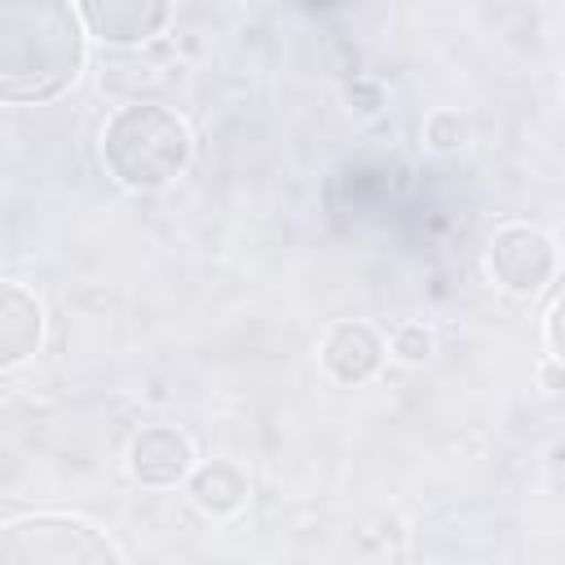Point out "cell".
Returning <instances> with one entry per match:
<instances>
[{
	"label": "cell",
	"mask_w": 565,
	"mask_h": 565,
	"mask_svg": "<svg viewBox=\"0 0 565 565\" xmlns=\"http://www.w3.org/2000/svg\"><path fill=\"white\" fill-rule=\"evenodd\" d=\"M0 565H124V556L88 521L40 512L0 525Z\"/></svg>",
	"instance_id": "3"
},
{
	"label": "cell",
	"mask_w": 565,
	"mask_h": 565,
	"mask_svg": "<svg viewBox=\"0 0 565 565\" xmlns=\"http://www.w3.org/2000/svg\"><path fill=\"white\" fill-rule=\"evenodd\" d=\"M190 468H194V446L172 424H150L128 446V472L141 486H177L190 477Z\"/></svg>",
	"instance_id": "5"
},
{
	"label": "cell",
	"mask_w": 565,
	"mask_h": 565,
	"mask_svg": "<svg viewBox=\"0 0 565 565\" xmlns=\"http://www.w3.org/2000/svg\"><path fill=\"white\" fill-rule=\"evenodd\" d=\"M102 159L110 177L132 190H159L190 163V128L177 110L154 102L119 106L102 132Z\"/></svg>",
	"instance_id": "2"
},
{
	"label": "cell",
	"mask_w": 565,
	"mask_h": 565,
	"mask_svg": "<svg viewBox=\"0 0 565 565\" xmlns=\"http://www.w3.org/2000/svg\"><path fill=\"white\" fill-rule=\"evenodd\" d=\"M459 137H463V119H459V115H450V110H437V115L428 119V141H433L437 150H450V146H459Z\"/></svg>",
	"instance_id": "11"
},
{
	"label": "cell",
	"mask_w": 565,
	"mask_h": 565,
	"mask_svg": "<svg viewBox=\"0 0 565 565\" xmlns=\"http://www.w3.org/2000/svg\"><path fill=\"white\" fill-rule=\"evenodd\" d=\"M547 349L556 353V309H547Z\"/></svg>",
	"instance_id": "12"
},
{
	"label": "cell",
	"mask_w": 565,
	"mask_h": 565,
	"mask_svg": "<svg viewBox=\"0 0 565 565\" xmlns=\"http://www.w3.org/2000/svg\"><path fill=\"white\" fill-rule=\"evenodd\" d=\"M79 22L93 26V35H102L106 44H137L150 40L163 22H168V4L159 0H93L84 9H75Z\"/></svg>",
	"instance_id": "7"
},
{
	"label": "cell",
	"mask_w": 565,
	"mask_h": 565,
	"mask_svg": "<svg viewBox=\"0 0 565 565\" xmlns=\"http://www.w3.org/2000/svg\"><path fill=\"white\" fill-rule=\"evenodd\" d=\"M428 349H433V335H428L419 322H402V327H397V335H393V353H397L402 362H424Z\"/></svg>",
	"instance_id": "10"
},
{
	"label": "cell",
	"mask_w": 565,
	"mask_h": 565,
	"mask_svg": "<svg viewBox=\"0 0 565 565\" xmlns=\"http://www.w3.org/2000/svg\"><path fill=\"white\" fill-rule=\"evenodd\" d=\"M84 66L79 13L57 0H0V102H49Z\"/></svg>",
	"instance_id": "1"
},
{
	"label": "cell",
	"mask_w": 565,
	"mask_h": 565,
	"mask_svg": "<svg viewBox=\"0 0 565 565\" xmlns=\"http://www.w3.org/2000/svg\"><path fill=\"white\" fill-rule=\"evenodd\" d=\"M40 340H44V309H40V300L26 287L0 278V371L31 362Z\"/></svg>",
	"instance_id": "6"
},
{
	"label": "cell",
	"mask_w": 565,
	"mask_h": 565,
	"mask_svg": "<svg viewBox=\"0 0 565 565\" xmlns=\"http://www.w3.org/2000/svg\"><path fill=\"white\" fill-rule=\"evenodd\" d=\"M190 494L203 512H234L247 503V477L230 459H212L190 477Z\"/></svg>",
	"instance_id": "9"
},
{
	"label": "cell",
	"mask_w": 565,
	"mask_h": 565,
	"mask_svg": "<svg viewBox=\"0 0 565 565\" xmlns=\"http://www.w3.org/2000/svg\"><path fill=\"white\" fill-rule=\"evenodd\" d=\"M490 274L508 291H539L556 274V243L534 225H503L490 238Z\"/></svg>",
	"instance_id": "4"
},
{
	"label": "cell",
	"mask_w": 565,
	"mask_h": 565,
	"mask_svg": "<svg viewBox=\"0 0 565 565\" xmlns=\"http://www.w3.org/2000/svg\"><path fill=\"white\" fill-rule=\"evenodd\" d=\"M384 344L366 322H335L322 340V366L340 380V384H362L380 371Z\"/></svg>",
	"instance_id": "8"
}]
</instances>
